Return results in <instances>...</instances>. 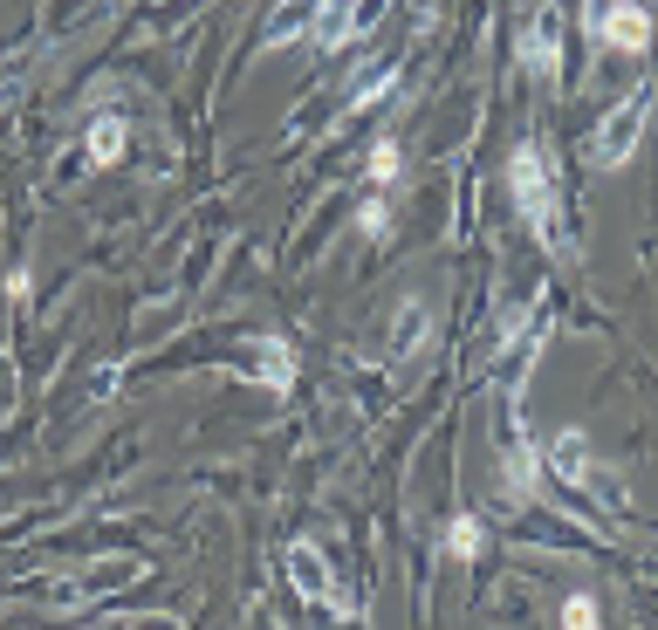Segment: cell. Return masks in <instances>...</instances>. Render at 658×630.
<instances>
[{
	"label": "cell",
	"mask_w": 658,
	"mask_h": 630,
	"mask_svg": "<svg viewBox=\"0 0 658 630\" xmlns=\"http://www.w3.org/2000/svg\"><path fill=\"white\" fill-rule=\"evenodd\" d=\"M508 185H515V199H521L528 233H536L542 247H562V199H555V178L542 172V151L536 144H521L508 158Z\"/></svg>",
	"instance_id": "cell-1"
},
{
	"label": "cell",
	"mask_w": 658,
	"mask_h": 630,
	"mask_svg": "<svg viewBox=\"0 0 658 630\" xmlns=\"http://www.w3.org/2000/svg\"><path fill=\"white\" fill-rule=\"evenodd\" d=\"M645 117H651V89H632L604 123H597V138H590V158H597L604 172H617L624 158L638 151V138H645Z\"/></svg>",
	"instance_id": "cell-2"
},
{
	"label": "cell",
	"mask_w": 658,
	"mask_h": 630,
	"mask_svg": "<svg viewBox=\"0 0 658 630\" xmlns=\"http://www.w3.org/2000/svg\"><path fill=\"white\" fill-rule=\"evenodd\" d=\"M583 28L597 35V48H617V55H638L651 42V14L638 8V0H590Z\"/></svg>",
	"instance_id": "cell-3"
},
{
	"label": "cell",
	"mask_w": 658,
	"mask_h": 630,
	"mask_svg": "<svg viewBox=\"0 0 658 630\" xmlns=\"http://www.w3.org/2000/svg\"><path fill=\"white\" fill-rule=\"evenodd\" d=\"M281 569H289V583H295V596H302V604H330V610H343L336 569L323 562V548H316V542H289V555H281Z\"/></svg>",
	"instance_id": "cell-4"
},
{
	"label": "cell",
	"mask_w": 658,
	"mask_h": 630,
	"mask_svg": "<svg viewBox=\"0 0 658 630\" xmlns=\"http://www.w3.org/2000/svg\"><path fill=\"white\" fill-rule=\"evenodd\" d=\"M521 69H536V76L562 69V21H555V8L528 14V28H521Z\"/></svg>",
	"instance_id": "cell-5"
},
{
	"label": "cell",
	"mask_w": 658,
	"mask_h": 630,
	"mask_svg": "<svg viewBox=\"0 0 658 630\" xmlns=\"http://www.w3.org/2000/svg\"><path fill=\"white\" fill-rule=\"evenodd\" d=\"M309 42H316V48L357 42V0H316V14H309Z\"/></svg>",
	"instance_id": "cell-6"
},
{
	"label": "cell",
	"mask_w": 658,
	"mask_h": 630,
	"mask_svg": "<svg viewBox=\"0 0 658 630\" xmlns=\"http://www.w3.org/2000/svg\"><path fill=\"white\" fill-rule=\"evenodd\" d=\"M549 472L562 487H590V438L570 425V432H555V446H549Z\"/></svg>",
	"instance_id": "cell-7"
},
{
	"label": "cell",
	"mask_w": 658,
	"mask_h": 630,
	"mask_svg": "<svg viewBox=\"0 0 658 630\" xmlns=\"http://www.w3.org/2000/svg\"><path fill=\"white\" fill-rule=\"evenodd\" d=\"M425 329H432V308H425V302H404L398 323H391V336H385V363H404V357L425 343Z\"/></svg>",
	"instance_id": "cell-8"
},
{
	"label": "cell",
	"mask_w": 658,
	"mask_h": 630,
	"mask_svg": "<svg viewBox=\"0 0 658 630\" xmlns=\"http://www.w3.org/2000/svg\"><path fill=\"white\" fill-rule=\"evenodd\" d=\"M247 377H255V384L289 391V384H295V350H289V343H261V350H255V370H247Z\"/></svg>",
	"instance_id": "cell-9"
},
{
	"label": "cell",
	"mask_w": 658,
	"mask_h": 630,
	"mask_svg": "<svg viewBox=\"0 0 658 630\" xmlns=\"http://www.w3.org/2000/svg\"><path fill=\"white\" fill-rule=\"evenodd\" d=\"M123 144H131V123H123V117H97V123H89V165H117Z\"/></svg>",
	"instance_id": "cell-10"
},
{
	"label": "cell",
	"mask_w": 658,
	"mask_h": 630,
	"mask_svg": "<svg viewBox=\"0 0 658 630\" xmlns=\"http://www.w3.org/2000/svg\"><path fill=\"white\" fill-rule=\"evenodd\" d=\"M446 555H460V562L481 555V521H474V514H453V521H446Z\"/></svg>",
	"instance_id": "cell-11"
},
{
	"label": "cell",
	"mask_w": 658,
	"mask_h": 630,
	"mask_svg": "<svg viewBox=\"0 0 658 630\" xmlns=\"http://www.w3.org/2000/svg\"><path fill=\"white\" fill-rule=\"evenodd\" d=\"M398 83V69H364L357 83H350V110H364V104H378V89H391Z\"/></svg>",
	"instance_id": "cell-12"
},
{
	"label": "cell",
	"mask_w": 658,
	"mask_h": 630,
	"mask_svg": "<svg viewBox=\"0 0 658 630\" xmlns=\"http://www.w3.org/2000/svg\"><path fill=\"white\" fill-rule=\"evenodd\" d=\"M404 172V158H398V144L385 138V144H370V178H378V185H391Z\"/></svg>",
	"instance_id": "cell-13"
},
{
	"label": "cell",
	"mask_w": 658,
	"mask_h": 630,
	"mask_svg": "<svg viewBox=\"0 0 658 630\" xmlns=\"http://www.w3.org/2000/svg\"><path fill=\"white\" fill-rule=\"evenodd\" d=\"M562 630H597V604H590V596H570V604H562Z\"/></svg>",
	"instance_id": "cell-14"
},
{
	"label": "cell",
	"mask_w": 658,
	"mask_h": 630,
	"mask_svg": "<svg viewBox=\"0 0 658 630\" xmlns=\"http://www.w3.org/2000/svg\"><path fill=\"white\" fill-rule=\"evenodd\" d=\"M385 227H391V206L370 199V206H364V233H385Z\"/></svg>",
	"instance_id": "cell-15"
}]
</instances>
